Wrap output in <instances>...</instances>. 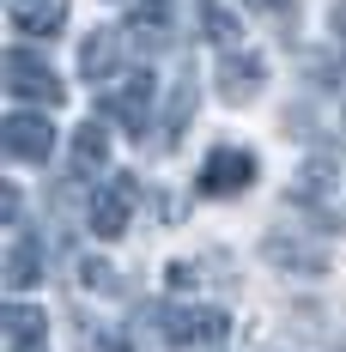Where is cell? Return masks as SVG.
Listing matches in <instances>:
<instances>
[{"instance_id": "6da1fadb", "label": "cell", "mask_w": 346, "mask_h": 352, "mask_svg": "<svg viewBox=\"0 0 346 352\" xmlns=\"http://www.w3.org/2000/svg\"><path fill=\"white\" fill-rule=\"evenodd\" d=\"M104 116L109 122H122L134 140H146V128H152V73L134 67V73H116L104 91Z\"/></svg>"}, {"instance_id": "7a4b0ae2", "label": "cell", "mask_w": 346, "mask_h": 352, "mask_svg": "<svg viewBox=\"0 0 346 352\" xmlns=\"http://www.w3.org/2000/svg\"><path fill=\"white\" fill-rule=\"evenodd\" d=\"M6 91H12V104H36V109H55L67 98V85L55 79V67L36 61L31 49H12L6 55Z\"/></svg>"}, {"instance_id": "3957f363", "label": "cell", "mask_w": 346, "mask_h": 352, "mask_svg": "<svg viewBox=\"0 0 346 352\" xmlns=\"http://www.w3.org/2000/svg\"><path fill=\"white\" fill-rule=\"evenodd\" d=\"M134 201H140L134 176H109L104 188L91 195V207H85V231H91V237H122L128 219H134Z\"/></svg>"}, {"instance_id": "277c9868", "label": "cell", "mask_w": 346, "mask_h": 352, "mask_svg": "<svg viewBox=\"0 0 346 352\" xmlns=\"http://www.w3.org/2000/svg\"><path fill=\"white\" fill-rule=\"evenodd\" d=\"M164 340H171L176 352H188V346H219L225 334H231V316L225 310H195V304H176V310H164Z\"/></svg>"}, {"instance_id": "5b68a950", "label": "cell", "mask_w": 346, "mask_h": 352, "mask_svg": "<svg viewBox=\"0 0 346 352\" xmlns=\"http://www.w3.org/2000/svg\"><path fill=\"white\" fill-rule=\"evenodd\" d=\"M255 176H261L255 152H237V146H213V152H207V164H201V182H195V188L219 201V195H243Z\"/></svg>"}, {"instance_id": "8992f818", "label": "cell", "mask_w": 346, "mask_h": 352, "mask_svg": "<svg viewBox=\"0 0 346 352\" xmlns=\"http://www.w3.org/2000/svg\"><path fill=\"white\" fill-rule=\"evenodd\" d=\"M0 140H6V152H12L19 164H49L55 128H49V116H36V109H12V116L0 122Z\"/></svg>"}, {"instance_id": "52a82bcc", "label": "cell", "mask_w": 346, "mask_h": 352, "mask_svg": "<svg viewBox=\"0 0 346 352\" xmlns=\"http://www.w3.org/2000/svg\"><path fill=\"white\" fill-rule=\"evenodd\" d=\"M261 85H268V61H261L255 49H231V55L219 61V98H225V104L261 98Z\"/></svg>"}, {"instance_id": "ba28073f", "label": "cell", "mask_w": 346, "mask_h": 352, "mask_svg": "<svg viewBox=\"0 0 346 352\" xmlns=\"http://www.w3.org/2000/svg\"><path fill=\"white\" fill-rule=\"evenodd\" d=\"M261 255L274 261V267H298V274H328V249L310 243V237H298V231H274Z\"/></svg>"}, {"instance_id": "9c48e42d", "label": "cell", "mask_w": 346, "mask_h": 352, "mask_svg": "<svg viewBox=\"0 0 346 352\" xmlns=\"http://www.w3.org/2000/svg\"><path fill=\"white\" fill-rule=\"evenodd\" d=\"M6 19H12V31H19V36L49 43V36H61V25H67V0H12Z\"/></svg>"}, {"instance_id": "30bf717a", "label": "cell", "mask_w": 346, "mask_h": 352, "mask_svg": "<svg viewBox=\"0 0 346 352\" xmlns=\"http://www.w3.org/2000/svg\"><path fill=\"white\" fill-rule=\"evenodd\" d=\"M128 36H134L140 49H164L176 36V12H171V0H140L134 12H128Z\"/></svg>"}, {"instance_id": "8fae6325", "label": "cell", "mask_w": 346, "mask_h": 352, "mask_svg": "<svg viewBox=\"0 0 346 352\" xmlns=\"http://www.w3.org/2000/svg\"><path fill=\"white\" fill-rule=\"evenodd\" d=\"M79 73L98 85V79H116L122 73V36L116 31H91L85 43H79Z\"/></svg>"}, {"instance_id": "7c38bea8", "label": "cell", "mask_w": 346, "mask_h": 352, "mask_svg": "<svg viewBox=\"0 0 346 352\" xmlns=\"http://www.w3.org/2000/svg\"><path fill=\"white\" fill-rule=\"evenodd\" d=\"M109 164V128L104 122H79L73 128V176H98Z\"/></svg>"}, {"instance_id": "4fadbf2b", "label": "cell", "mask_w": 346, "mask_h": 352, "mask_svg": "<svg viewBox=\"0 0 346 352\" xmlns=\"http://www.w3.org/2000/svg\"><path fill=\"white\" fill-rule=\"evenodd\" d=\"M36 280H43V243H36L31 231H19L12 237V255H6V285L12 292H31Z\"/></svg>"}, {"instance_id": "5bb4252c", "label": "cell", "mask_w": 346, "mask_h": 352, "mask_svg": "<svg viewBox=\"0 0 346 352\" xmlns=\"http://www.w3.org/2000/svg\"><path fill=\"white\" fill-rule=\"evenodd\" d=\"M31 346H43V316L25 310V304H12L6 310V352H31Z\"/></svg>"}, {"instance_id": "9a60e30c", "label": "cell", "mask_w": 346, "mask_h": 352, "mask_svg": "<svg viewBox=\"0 0 346 352\" xmlns=\"http://www.w3.org/2000/svg\"><path fill=\"white\" fill-rule=\"evenodd\" d=\"M188 109H195V79H182L171 98V122H164V140L176 146V134H182V122H188Z\"/></svg>"}, {"instance_id": "2e32d148", "label": "cell", "mask_w": 346, "mask_h": 352, "mask_svg": "<svg viewBox=\"0 0 346 352\" xmlns=\"http://www.w3.org/2000/svg\"><path fill=\"white\" fill-rule=\"evenodd\" d=\"M249 12H261V19H274L279 31L292 36V25H298V0H243Z\"/></svg>"}, {"instance_id": "e0dca14e", "label": "cell", "mask_w": 346, "mask_h": 352, "mask_svg": "<svg viewBox=\"0 0 346 352\" xmlns=\"http://www.w3.org/2000/svg\"><path fill=\"white\" fill-rule=\"evenodd\" d=\"M207 36L213 43H231V36H237V19H231L225 6H207Z\"/></svg>"}, {"instance_id": "ac0fdd59", "label": "cell", "mask_w": 346, "mask_h": 352, "mask_svg": "<svg viewBox=\"0 0 346 352\" xmlns=\"http://www.w3.org/2000/svg\"><path fill=\"white\" fill-rule=\"evenodd\" d=\"M79 285H85V292H109L116 280H109V267H104V261H79Z\"/></svg>"}, {"instance_id": "d6986e66", "label": "cell", "mask_w": 346, "mask_h": 352, "mask_svg": "<svg viewBox=\"0 0 346 352\" xmlns=\"http://www.w3.org/2000/svg\"><path fill=\"white\" fill-rule=\"evenodd\" d=\"M164 274H171V292H195V285H201V274H195L188 261H171Z\"/></svg>"}, {"instance_id": "ffe728a7", "label": "cell", "mask_w": 346, "mask_h": 352, "mask_svg": "<svg viewBox=\"0 0 346 352\" xmlns=\"http://www.w3.org/2000/svg\"><path fill=\"white\" fill-rule=\"evenodd\" d=\"M31 352H49V346H31Z\"/></svg>"}]
</instances>
